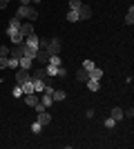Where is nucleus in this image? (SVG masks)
Here are the masks:
<instances>
[{
    "label": "nucleus",
    "mask_w": 134,
    "mask_h": 149,
    "mask_svg": "<svg viewBox=\"0 0 134 149\" xmlns=\"http://www.w3.org/2000/svg\"><path fill=\"white\" fill-rule=\"evenodd\" d=\"M16 18H29V20H36L38 18V11L34 9V7H29V5H20L18 7V11H16Z\"/></svg>",
    "instance_id": "1"
},
{
    "label": "nucleus",
    "mask_w": 134,
    "mask_h": 149,
    "mask_svg": "<svg viewBox=\"0 0 134 149\" xmlns=\"http://www.w3.org/2000/svg\"><path fill=\"white\" fill-rule=\"evenodd\" d=\"M45 51H47L49 56H54V54H60V38L47 40V45H45Z\"/></svg>",
    "instance_id": "2"
},
{
    "label": "nucleus",
    "mask_w": 134,
    "mask_h": 149,
    "mask_svg": "<svg viewBox=\"0 0 134 149\" xmlns=\"http://www.w3.org/2000/svg\"><path fill=\"white\" fill-rule=\"evenodd\" d=\"M27 80H32V74H29V69H16V82L18 85H22V82H27Z\"/></svg>",
    "instance_id": "3"
},
{
    "label": "nucleus",
    "mask_w": 134,
    "mask_h": 149,
    "mask_svg": "<svg viewBox=\"0 0 134 149\" xmlns=\"http://www.w3.org/2000/svg\"><path fill=\"white\" fill-rule=\"evenodd\" d=\"M92 18V7L89 5H81V9H78V20H89Z\"/></svg>",
    "instance_id": "4"
},
{
    "label": "nucleus",
    "mask_w": 134,
    "mask_h": 149,
    "mask_svg": "<svg viewBox=\"0 0 134 149\" xmlns=\"http://www.w3.org/2000/svg\"><path fill=\"white\" fill-rule=\"evenodd\" d=\"M18 67L20 69H29V71H32V69H34V58H27V56L18 58Z\"/></svg>",
    "instance_id": "5"
},
{
    "label": "nucleus",
    "mask_w": 134,
    "mask_h": 149,
    "mask_svg": "<svg viewBox=\"0 0 134 149\" xmlns=\"http://www.w3.org/2000/svg\"><path fill=\"white\" fill-rule=\"evenodd\" d=\"M25 102L29 107H36L40 102V93H25Z\"/></svg>",
    "instance_id": "6"
},
{
    "label": "nucleus",
    "mask_w": 134,
    "mask_h": 149,
    "mask_svg": "<svg viewBox=\"0 0 134 149\" xmlns=\"http://www.w3.org/2000/svg\"><path fill=\"white\" fill-rule=\"evenodd\" d=\"M38 42H40V36H36V33H32V36L25 38V45L32 47V49H38Z\"/></svg>",
    "instance_id": "7"
},
{
    "label": "nucleus",
    "mask_w": 134,
    "mask_h": 149,
    "mask_svg": "<svg viewBox=\"0 0 134 149\" xmlns=\"http://www.w3.org/2000/svg\"><path fill=\"white\" fill-rule=\"evenodd\" d=\"M32 33H34V25H32V22H22V25H20V36H22V38L32 36Z\"/></svg>",
    "instance_id": "8"
},
{
    "label": "nucleus",
    "mask_w": 134,
    "mask_h": 149,
    "mask_svg": "<svg viewBox=\"0 0 134 149\" xmlns=\"http://www.w3.org/2000/svg\"><path fill=\"white\" fill-rule=\"evenodd\" d=\"M32 80H47V74H45L43 67H36L32 71Z\"/></svg>",
    "instance_id": "9"
},
{
    "label": "nucleus",
    "mask_w": 134,
    "mask_h": 149,
    "mask_svg": "<svg viewBox=\"0 0 134 149\" xmlns=\"http://www.w3.org/2000/svg\"><path fill=\"white\" fill-rule=\"evenodd\" d=\"M67 98V91L65 89H54V93H51V100L54 102H60V100H65Z\"/></svg>",
    "instance_id": "10"
},
{
    "label": "nucleus",
    "mask_w": 134,
    "mask_h": 149,
    "mask_svg": "<svg viewBox=\"0 0 134 149\" xmlns=\"http://www.w3.org/2000/svg\"><path fill=\"white\" fill-rule=\"evenodd\" d=\"M85 85H87L89 91H98V89H101V80H94V78H87Z\"/></svg>",
    "instance_id": "11"
},
{
    "label": "nucleus",
    "mask_w": 134,
    "mask_h": 149,
    "mask_svg": "<svg viewBox=\"0 0 134 149\" xmlns=\"http://www.w3.org/2000/svg\"><path fill=\"white\" fill-rule=\"evenodd\" d=\"M40 105H43L45 109L54 105V100H51V96H49V93H40Z\"/></svg>",
    "instance_id": "12"
},
{
    "label": "nucleus",
    "mask_w": 134,
    "mask_h": 149,
    "mask_svg": "<svg viewBox=\"0 0 134 149\" xmlns=\"http://www.w3.org/2000/svg\"><path fill=\"white\" fill-rule=\"evenodd\" d=\"M38 123L43 125V127H45V125H49L51 123V116L47 111H38Z\"/></svg>",
    "instance_id": "13"
},
{
    "label": "nucleus",
    "mask_w": 134,
    "mask_h": 149,
    "mask_svg": "<svg viewBox=\"0 0 134 149\" xmlns=\"http://www.w3.org/2000/svg\"><path fill=\"white\" fill-rule=\"evenodd\" d=\"M20 89H22V96H25V93H36V91H34V82H32V80L22 82V85H20Z\"/></svg>",
    "instance_id": "14"
},
{
    "label": "nucleus",
    "mask_w": 134,
    "mask_h": 149,
    "mask_svg": "<svg viewBox=\"0 0 134 149\" xmlns=\"http://www.w3.org/2000/svg\"><path fill=\"white\" fill-rule=\"evenodd\" d=\"M109 118H114L116 123L123 120V109H121V107H112V116H109Z\"/></svg>",
    "instance_id": "15"
},
{
    "label": "nucleus",
    "mask_w": 134,
    "mask_h": 149,
    "mask_svg": "<svg viewBox=\"0 0 134 149\" xmlns=\"http://www.w3.org/2000/svg\"><path fill=\"white\" fill-rule=\"evenodd\" d=\"M87 74H89V78H94V80H101V78H103V69L94 67L92 71H87Z\"/></svg>",
    "instance_id": "16"
},
{
    "label": "nucleus",
    "mask_w": 134,
    "mask_h": 149,
    "mask_svg": "<svg viewBox=\"0 0 134 149\" xmlns=\"http://www.w3.org/2000/svg\"><path fill=\"white\" fill-rule=\"evenodd\" d=\"M32 82H34V91H36V93H43V89H45L47 82H45V80H32Z\"/></svg>",
    "instance_id": "17"
},
{
    "label": "nucleus",
    "mask_w": 134,
    "mask_h": 149,
    "mask_svg": "<svg viewBox=\"0 0 134 149\" xmlns=\"http://www.w3.org/2000/svg\"><path fill=\"white\" fill-rule=\"evenodd\" d=\"M7 67H9V69H18V58L7 56Z\"/></svg>",
    "instance_id": "18"
},
{
    "label": "nucleus",
    "mask_w": 134,
    "mask_h": 149,
    "mask_svg": "<svg viewBox=\"0 0 134 149\" xmlns=\"http://www.w3.org/2000/svg\"><path fill=\"white\" fill-rule=\"evenodd\" d=\"M49 65H54V67H60V65H63V62H60V56H58V54H54V56H49Z\"/></svg>",
    "instance_id": "19"
},
{
    "label": "nucleus",
    "mask_w": 134,
    "mask_h": 149,
    "mask_svg": "<svg viewBox=\"0 0 134 149\" xmlns=\"http://www.w3.org/2000/svg\"><path fill=\"white\" fill-rule=\"evenodd\" d=\"M125 22H128L130 27L134 25V7H130V9H128V16H125Z\"/></svg>",
    "instance_id": "20"
},
{
    "label": "nucleus",
    "mask_w": 134,
    "mask_h": 149,
    "mask_svg": "<svg viewBox=\"0 0 134 149\" xmlns=\"http://www.w3.org/2000/svg\"><path fill=\"white\" fill-rule=\"evenodd\" d=\"M89 78V74L85 71V69H81V71H76V80H81V82H85Z\"/></svg>",
    "instance_id": "21"
},
{
    "label": "nucleus",
    "mask_w": 134,
    "mask_h": 149,
    "mask_svg": "<svg viewBox=\"0 0 134 149\" xmlns=\"http://www.w3.org/2000/svg\"><path fill=\"white\" fill-rule=\"evenodd\" d=\"M65 18L69 20V22H78V11H72V9H69V11H67V16H65Z\"/></svg>",
    "instance_id": "22"
},
{
    "label": "nucleus",
    "mask_w": 134,
    "mask_h": 149,
    "mask_svg": "<svg viewBox=\"0 0 134 149\" xmlns=\"http://www.w3.org/2000/svg\"><path fill=\"white\" fill-rule=\"evenodd\" d=\"M81 5H83V0H69V9H72V11H78Z\"/></svg>",
    "instance_id": "23"
},
{
    "label": "nucleus",
    "mask_w": 134,
    "mask_h": 149,
    "mask_svg": "<svg viewBox=\"0 0 134 149\" xmlns=\"http://www.w3.org/2000/svg\"><path fill=\"white\" fill-rule=\"evenodd\" d=\"M11 96H13V98H22V89H20V85H16V87L11 89Z\"/></svg>",
    "instance_id": "24"
},
{
    "label": "nucleus",
    "mask_w": 134,
    "mask_h": 149,
    "mask_svg": "<svg viewBox=\"0 0 134 149\" xmlns=\"http://www.w3.org/2000/svg\"><path fill=\"white\" fill-rule=\"evenodd\" d=\"M94 67H96L94 60H83V69H85V71H92Z\"/></svg>",
    "instance_id": "25"
},
{
    "label": "nucleus",
    "mask_w": 134,
    "mask_h": 149,
    "mask_svg": "<svg viewBox=\"0 0 134 149\" xmlns=\"http://www.w3.org/2000/svg\"><path fill=\"white\" fill-rule=\"evenodd\" d=\"M40 131H43V125H40L38 120H36V123L32 125V134H40Z\"/></svg>",
    "instance_id": "26"
},
{
    "label": "nucleus",
    "mask_w": 134,
    "mask_h": 149,
    "mask_svg": "<svg viewBox=\"0 0 134 149\" xmlns=\"http://www.w3.org/2000/svg\"><path fill=\"white\" fill-rule=\"evenodd\" d=\"M65 76H67V69L60 65V67H58V71H56V78H65Z\"/></svg>",
    "instance_id": "27"
},
{
    "label": "nucleus",
    "mask_w": 134,
    "mask_h": 149,
    "mask_svg": "<svg viewBox=\"0 0 134 149\" xmlns=\"http://www.w3.org/2000/svg\"><path fill=\"white\" fill-rule=\"evenodd\" d=\"M9 51H11V49H9V47H5V45H2V47H0V56H9Z\"/></svg>",
    "instance_id": "28"
},
{
    "label": "nucleus",
    "mask_w": 134,
    "mask_h": 149,
    "mask_svg": "<svg viewBox=\"0 0 134 149\" xmlns=\"http://www.w3.org/2000/svg\"><path fill=\"white\" fill-rule=\"evenodd\" d=\"M114 125H116V120H114V118H107V120H105V127H107V129H112Z\"/></svg>",
    "instance_id": "29"
},
{
    "label": "nucleus",
    "mask_w": 134,
    "mask_h": 149,
    "mask_svg": "<svg viewBox=\"0 0 134 149\" xmlns=\"http://www.w3.org/2000/svg\"><path fill=\"white\" fill-rule=\"evenodd\" d=\"M0 69H7V58L0 56Z\"/></svg>",
    "instance_id": "30"
},
{
    "label": "nucleus",
    "mask_w": 134,
    "mask_h": 149,
    "mask_svg": "<svg viewBox=\"0 0 134 149\" xmlns=\"http://www.w3.org/2000/svg\"><path fill=\"white\" fill-rule=\"evenodd\" d=\"M5 7H7V2H5V0H0V9H5Z\"/></svg>",
    "instance_id": "31"
},
{
    "label": "nucleus",
    "mask_w": 134,
    "mask_h": 149,
    "mask_svg": "<svg viewBox=\"0 0 134 149\" xmlns=\"http://www.w3.org/2000/svg\"><path fill=\"white\" fill-rule=\"evenodd\" d=\"M29 2H32V0H20V5H29Z\"/></svg>",
    "instance_id": "32"
},
{
    "label": "nucleus",
    "mask_w": 134,
    "mask_h": 149,
    "mask_svg": "<svg viewBox=\"0 0 134 149\" xmlns=\"http://www.w3.org/2000/svg\"><path fill=\"white\" fill-rule=\"evenodd\" d=\"M32 2H36V5H38V2H40V0H32Z\"/></svg>",
    "instance_id": "33"
},
{
    "label": "nucleus",
    "mask_w": 134,
    "mask_h": 149,
    "mask_svg": "<svg viewBox=\"0 0 134 149\" xmlns=\"http://www.w3.org/2000/svg\"><path fill=\"white\" fill-rule=\"evenodd\" d=\"M5 2H7V5H9V0H5Z\"/></svg>",
    "instance_id": "34"
}]
</instances>
